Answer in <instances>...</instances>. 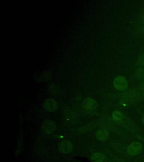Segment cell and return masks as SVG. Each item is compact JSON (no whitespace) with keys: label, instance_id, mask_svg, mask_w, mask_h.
I'll list each match as a JSON object with an SVG mask.
<instances>
[{"label":"cell","instance_id":"277c9868","mask_svg":"<svg viewBox=\"0 0 144 162\" xmlns=\"http://www.w3.org/2000/svg\"><path fill=\"white\" fill-rule=\"evenodd\" d=\"M59 150L63 154H68L73 149L72 143L68 140L61 141L58 146Z\"/></svg>","mask_w":144,"mask_h":162},{"label":"cell","instance_id":"ba28073f","mask_svg":"<svg viewBox=\"0 0 144 162\" xmlns=\"http://www.w3.org/2000/svg\"><path fill=\"white\" fill-rule=\"evenodd\" d=\"M96 136L97 139H99V140H105L109 137V133L107 130H98L96 132Z\"/></svg>","mask_w":144,"mask_h":162},{"label":"cell","instance_id":"8992f818","mask_svg":"<svg viewBox=\"0 0 144 162\" xmlns=\"http://www.w3.org/2000/svg\"><path fill=\"white\" fill-rule=\"evenodd\" d=\"M82 105L86 109L92 110L96 109L97 104L94 99L91 98H87L83 101Z\"/></svg>","mask_w":144,"mask_h":162},{"label":"cell","instance_id":"6da1fadb","mask_svg":"<svg viewBox=\"0 0 144 162\" xmlns=\"http://www.w3.org/2000/svg\"><path fill=\"white\" fill-rule=\"evenodd\" d=\"M128 85V81L123 76H118L114 80V86L118 90H126L127 88Z\"/></svg>","mask_w":144,"mask_h":162},{"label":"cell","instance_id":"52a82bcc","mask_svg":"<svg viewBox=\"0 0 144 162\" xmlns=\"http://www.w3.org/2000/svg\"><path fill=\"white\" fill-rule=\"evenodd\" d=\"M124 99H126L128 101H133L137 97V92H136L135 90H131L129 91L126 92L124 93Z\"/></svg>","mask_w":144,"mask_h":162},{"label":"cell","instance_id":"9a60e30c","mask_svg":"<svg viewBox=\"0 0 144 162\" xmlns=\"http://www.w3.org/2000/svg\"><path fill=\"white\" fill-rule=\"evenodd\" d=\"M143 19H144V17H143Z\"/></svg>","mask_w":144,"mask_h":162},{"label":"cell","instance_id":"7c38bea8","mask_svg":"<svg viewBox=\"0 0 144 162\" xmlns=\"http://www.w3.org/2000/svg\"><path fill=\"white\" fill-rule=\"evenodd\" d=\"M137 64L140 66H143L144 65V55L141 56L137 61Z\"/></svg>","mask_w":144,"mask_h":162},{"label":"cell","instance_id":"5bb4252c","mask_svg":"<svg viewBox=\"0 0 144 162\" xmlns=\"http://www.w3.org/2000/svg\"><path fill=\"white\" fill-rule=\"evenodd\" d=\"M141 120H142V122H143V123L144 124V116L142 118V119H141Z\"/></svg>","mask_w":144,"mask_h":162},{"label":"cell","instance_id":"9c48e42d","mask_svg":"<svg viewBox=\"0 0 144 162\" xmlns=\"http://www.w3.org/2000/svg\"><path fill=\"white\" fill-rule=\"evenodd\" d=\"M91 160L92 162H104V157L101 153H97L91 156Z\"/></svg>","mask_w":144,"mask_h":162},{"label":"cell","instance_id":"3957f363","mask_svg":"<svg viewBox=\"0 0 144 162\" xmlns=\"http://www.w3.org/2000/svg\"><path fill=\"white\" fill-rule=\"evenodd\" d=\"M56 128L55 123L51 120H45L41 125V130L45 134H50L53 132Z\"/></svg>","mask_w":144,"mask_h":162},{"label":"cell","instance_id":"30bf717a","mask_svg":"<svg viewBox=\"0 0 144 162\" xmlns=\"http://www.w3.org/2000/svg\"><path fill=\"white\" fill-rule=\"evenodd\" d=\"M112 118L115 121H121L123 118V114L120 111H114L112 113Z\"/></svg>","mask_w":144,"mask_h":162},{"label":"cell","instance_id":"7a4b0ae2","mask_svg":"<svg viewBox=\"0 0 144 162\" xmlns=\"http://www.w3.org/2000/svg\"><path fill=\"white\" fill-rule=\"evenodd\" d=\"M143 149V145L139 141L132 142L127 149V153L130 155H136L140 154Z\"/></svg>","mask_w":144,"mask_h":162},{"label":"cell","instance_id":"4fadbf2b","mask_svg":"<svg viewBox=\"0 0 144 162\" xmlns=\"http://www.w3.org/2000/svg\"><path fill=\"white\" fill-rule=\"evenodd\" d=\"M141 91L144 92V82L141 85Z\"/></svg>","mask_w":144,"mask_h":162},{"label":"cell","instance_id":"5b68a950","mask_svg":"<svg viewBox=\"0 0 144 162\" xmlns=\"http://www.w3.org/2000/svg\"><path fill=\"white\" fill-rule=\"evenodd\" d=\"M58 107L56 101L53 99H47L43 103V108L48 112L55 111Z\"/></svg>","mask_w":144,"mask_h":162},{"label":"cell","instance_id":"8fae6325","mask_svg":"<svg viewBox=\"0 0 144 162\" xmlns=\"http://www.w3.org/2000/svg\"><path fill=\"white\" fill-rule=\"evenodd\" d=\"M137 76L139 78H144V68H141L137 71Z\"/></svg>","mask_w":144,"mask_h":162}]
</instances>
